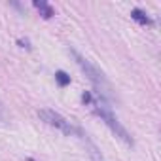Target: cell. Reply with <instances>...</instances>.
Wrapping results in <instances>:
<instances>
[{"label": "cell", "mask_w": 161, "mask_h": 161, "mask_svg": "<svg viewBox=\"0 0 161 161\" xmlns=\"http://www.w3.org/2000/svg\"><path fill=\"white\" fill-rule=\"evenodd\" d=\"M84 103H87L89 104V108L106 123V127L121 140V142H125L127 146H133V138H131V135L127 133V129L121 125V121L116 118V114L112 112V108L108 106V103L106 101H103L101 97H93L91 93H84Z\"/></svg>", "instance_id": "1"}, {"label": "cell", "mask_w": 161, "mask_h": 161, "mask_svg": "<svg viewBox=\"0 0 161 161\" xmlns=\"http://www.w3.org/2000/svg\"><path fill=\"white\" fill-rule=\"evenodd\" d=\"M70 53H72V57L76 59L78 66L86 72V76L89 78V82L93 84V87L97 89V97H101L103 101H114V89H112L110 82L106 80L104 72H103V70H99V68H97L89 59H86L84 55H80L74 47H70Z\"/></svg>", "instance_id": "2"}, {"label": "cell", "mask_w": 161, "mask_h": 161, "mask_svg": "<svg viewBox=\"0 0 161 161\" xmlns=\"http://www.w3.org/2000/svg\"><path fill=\"white\" fill-rule=\"evenodd\" d=\"M38 118H40L42 121H46L47 125L59 129V131L64 133V135H78V127H74L66 118H63L59 112H55V110H51V108H42V110H38Z\"/></svg>", "instance_id": "3"}, {"label": "cell", "mask_w": 161, "mask_h": 161, "mask_svg": "<svg viewBox=\"0 0 161 161\" xmlns=\"http://www.w3.org/2000/svg\"><path fill=\"white\" fill-rule=\"evenodd\" d=\"M78 136L82 138V142H84V146H86V152H87V155L91 157V161H104V157H103L99 146L91 140V136H89L87 133H84L82 129H78Z\"/></svg>", "instance_id": "4"}, {"label": "cell", "mask_w": 161, "mask_h": 161, "mask_svg": "<svg viewBox=\"0 0 161 161\" xmlns=\"http://www.w3.org/2000/svg\"><path fill=\"white\" fill-rule=\"evenodd\" d=\"M34 8L40 12V15L42 17H46V19H49V17H53V8L46 2V0H34Z\"/></svg>", "instance_id": "5"}, {"label": "cell", "mask_w": 161, "mask_h": 161, "mask_svg": "<svg viewBox=\"0 0 161 161\" xmlns=\"http://www.w3.org/2000/svg\"><path fill=\"white\" fill-rule=\"evenodd\" d=\"M131 17H133L136 23H140V25H152V19L148 17V14L142 12V10H138V8H135V10L131 12Z\"/></svg>", "instance_id": "6"}, {"label": "cell", "mask_w": 161, "mask_h": 161, "mask_svg": "<svg viewBox=\"0 0 161 161\" xmlns=\"http://www.w3.org/2000/svg\"><path fill=\"white\" fill-rule=\"evenodd\" d=\"M55 80H57V84H59L61 87H64V86L70 84V76H68L66 72H63V70H57V72H55Z\"/></svg>", "instance_id": "7"}, {"label": "cell", "mask_w": 161, "mask_h": 161, "mask_svg": "<svg viewBox=\"0 0 161 161\" xmlns=\"http://www.w3.org/2000/svg\"><path fill=\"white\" fill-rule=\"evenodd\" d=\"M8 121H10V114H8V110L4 108V104L0 103V123H2V125H6Z\"/></svg>", "instance_id": "8"}, {"label": "cell", "mask_w": 161, "mask_h": 161, "mask_svg": "<svg viewBox=\"0 0 161 161\" xmlns=\"http://www.w3.org/2000/svg\"><path fill=\"white\" fill-rule=\"evenodd\" d=\"M29 161H31V159H29Z\"/></svg>", "instance_id": "9"}]
</instances>
